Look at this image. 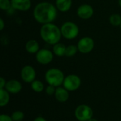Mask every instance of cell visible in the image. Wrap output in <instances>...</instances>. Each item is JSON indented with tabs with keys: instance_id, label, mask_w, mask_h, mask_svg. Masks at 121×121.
<instances>
[{
	"instance_id": "29",
	"label": "cell",
	"mask_w": 121,
	"mask_h": 121,
	"mask_svg": "<svg viewBox=\"0 0 121 121\" xmlns=\"http://www.w3.org/2000/svg\"><path fill=\"white\" fill-rule=\"evenodd\" d=\"M118 4H119V6L121 7V0H118Z\"/></svg>"
},
{
	"instance_id": "14",
	"label": "cell",
	"mask_w": 121,
	"mask_h": 121,
	"mask_svg": "<svg viewBox=\"0 0 121 121\" xmlns=\"http://www.w3.org/2000/svg\"><path fill=\"white\" fill-rule=\"evenodd\" d=\"M56 6L62 12L67 11L72 6V0H56Z\"/></svg>"
},
{
	"instance_id": "17",
	"label": "cell",
	"mask_w": 121,
	"mask_h": 121,
	"mask_svg": "<svg viewBox=\"0 0 121 121\" xmlns=\"http://www.w3.org/2000/svg\"><path fill=\"white\" fill-rule=\"evenodd\" d=\"M66 48L67 47H65V45L62 43H57L53 46V52L57 56L62 57L63 55H65Z\"/></svg>"
},
{
	"instance_id": "28",
	"label": "cell",
	"mask_w": 121,
	"mask_h": 121,
	"mask_svg": "<svg viewBox=\"0 0 121 121\" xmlns=\"http://www.w3.org/2000/svg\"><path fill=\"white\" fill-rule=\"evenodd\" d=\"M88 121H97L96 119H95V118H91L90 120H89Z\"/></svg>"
},
{
	"instance_id": "5",
	"label": "cell",
	"mask_w": 121,
	"mask_h": 121,
	"mask_svg": "<svg viewBox=\"0 0 121 121\" xmlns=\"http://www.w3.org/2000/svg\"><path fill=\"white\" fill-rule=\"evenodd\" d=\"M76 118L79 121H88L93 117V111L87 105L82 104L77 107L74 111Z\"/></svg>"
},
{
	"instance_id": "16",
	"label": "cell",
	"mask_w": 121,
	"mask_h": 121,
	"mask_svg": "<svg viewBox=\"0 0 121 121\" xmlns=\"http://www.w3.org/2000/svg\"><path fill=\"white\" fill-rule=\"evenodd\" d=\"M9 93L5 89H0V106H6L9 102Z\"/></svg>"
},
{
	"instance_id": "1",
	"label": "cell",
	"mask_w": 121,
	"mask_h": 121,
	"mask_svg": "<svg viewBox=\"0 0 121 121\" xmlns=\"http://www.w3.org/2000/svg\"><path fill=\"white\" fill-rule=\"evenodd\" d=\"M57 9L55 6L48 2L38 4L33 11L35 19L40 23L45 24L52 22L57 17Z\"/></svg>"
},
{
	"instance_id": "2",
	"label": "cell",
	"mask_w": 121,
	"mask_h": 121,
	"mask_svg": "<svg viewBox=\"0 0 121 121\" xmlns=\"http://www.w3.org/2000/svg\"><path fill=\"white\" fill-rule=\"evenodd\" d=\"M40 35L42 39L50 45L58 43L61 39V30L55 24L51 23L43 24L40 29Z\"/></svg>"
},
{
	"instance_id": "26",
	"label": "cell",
	"mask_w": 121,
	"mask_h": 121,
	"mask_svg": "<svg viewBox=\"0 0 121 121\" xmlns=\"http://www.w3.org/2000/svg\"><path fill=\"white\" fill-rule=\"evenodd\" d=\"M33 121H47V120L42 116H38V117L35 118Z\"/></svg>"
},
{
	"instance_id": "25",
	"label": "cell",
	"mask_w": 121,
	"mask_h": 121,
	"mask_svg": "<svg viewBox=\"0 0 121 121\" xmlns=\"http://www.w3.org/2000/svg\"><path fill=\"white\" fill-rule=\"evenodd\" d=\"M6 80L3 77H1L0 78V89H4L5 86H6Z\"/></svg>"
},
{
	"instance_id": "3",
	"label": "cell",
	"mask_w": 121,
	"mask_h": 121,
	"mask_svg": "<svg viewBox=\"0 0 121 121\" xmlns=\"http://www.w3.org/2000/svg\"><path fill=\"white\" fill-rule=\"evenodd\" d=\"M65 78L63 72L57 68L50 69L45 73V80L48 84L55 87L60 86L63 84Z\"/></svg>"
},
{
	"instance_id": "18",
	"label": "cell",
	"mask_w": 121,
	"mask_h": 121,
	"mask_svg": "<svg viewBox=\"0 0 121 121\" xmlns=\"http://www.w3.org/2000/svg\"><path fill=\"white\" fill-rule=\"evenodd\" d=\"M31 88L35 92L40 93V92H42L44 90L45 87H44V84H43V82L41 81L34 80L31 83Z\"/></svg>"
},
{
	"instance_id": "6",
	"label": "cell",
	"mask_w": 121,
	"mask_h": 121,
	"mask_svg": "<svg viewBox=\"0 0 121 121\" xmlns=\"http://www.w3.org/2000/svg\"><path fill=\"white\" fill-rule=\"evenodd\" d=\"M81 79L75 74H69L65 78L63 82V87L69 91L77 90L81 86Z\"/></svg>"
},
{
	"instance_id": "30",
	"label": "cell",
	"mask_w": 121,
	"mask_h": 121,
	"mask_svg": "<svg viewBox=\"0 0 121 121\" xmlns=\"http://www.w3.org/2000/svg\"></svg>"
},
{
	"instance_id": "7",
	"label": "cell",
	"mask_w": 121,
	"mask_h": 121,
	"mask_svg": "<svg viewBox=\"0 0 121 121\" xmlns=\"http://www.w3.org/2000/svg\"><path fill=\"white\" fill-rule=\"evenodd\" d=\"M94 47V42L92 38L89 37L82 38L77 44L78 50L84 54H86L92 51Z\"/></svg>"
},
{
	"instance_id": "21",
	"label": "cell",
	"mask_w": 121,
	"mask_h": 121,
	"mask_svg": "<svg viewBox=\"0 0 121 121\" xmlns=\"http://www.w3.org/2000/svg\"><path fill=\"white\" fill-rule=\"evenodd\" d=\"M11 118L13 121H21L24 118V113L22 111H16L12 113Z\"/></svg>"
},
{
	"instance_id": "24",
	"label": "cell",
	"mask_w": 121,
	"mask_h": 121,
	"mask_svg": "<svg viewBox=\"0 0 121 121\" xmlns=\"http://www.w3.org/2000/svg\"><path fill=\"white\" fill-rule=\"evenodd\" d=\"M0 121H13L11 116L6 114H1L0 116Z\"/></svg>"
},
{
	"instance_id": "13",
	"label": "cell",
	"mask_w": 121,
	"mask_h": 121,
	"mask_svg": "<svg viewBox=\"0 0 121 121\" xmlns=\"http://www.w3.org/2000/svg\"><path fill=\"white\" fill-rule=\"evenodd\" d=\"M55 97L59 102H66L69 99V91L67 90L65 87L58 86L56 88V91L55 93Z\"/></svg>"
},
{
	"instance_id": "9",
	"label": "cell",
	"mask_w": 121,
	"mask_h": 121,
	"mask_svg": "<svg viewBox=\"0 0 121 121\" xmlns=\"http://www.w3.org/2000/svg\"><path fill=\"white\" fill-rule=\"evenodd\" d=\"M35 71L34 68L30 65H26L23 67L21 72V77L23 82L26 83H32L35 80Z\"/></svg>"
},
{
	"instance_id": "12",
	"label": "cell",
	"mask_w": 121,
	"mask_h": 121,
	"mask_svg": "<svg viewBox=\"0 0 121 121\" xmlns=\"http://www.w3.org/2000/svg\"><path fill=\"white\" fill-rule=\"evenodd\" d=\"M11 6L19 11H27L31 6L30 0H11Z\"/></svg>"
},
{
	"instance_id": "11",
	"label": "cell",
	"mask_w": 121,
	"mask_h": 121,
	"mask_svg": "<svg viewBox=\"0 0 121 121\" xmlns=\"http://www.w3.org/2000/svg\"><path fill=\"white\" fill-rule=\"evenodd\" d=\"M4 89L9 93L18 94L21 91L22 85L18 81L15 80V79H11L6 82V86Z\"/></svg>"
},
{
	"instance_id": "15",
	"label": "cell",
	"mask_w": 121,
	"mask_h": 121,
	"mask_svg": "<svg viewBox=\"0 0 121 121\" xmlns=\"http://www.w3.org/2000/svg\"><path fill=\"white\" fill-rule=\"evenodd\" d=\"M26 50L29 53H37L39 51V45L35 40H30L26 44Z\"/></svg>"
},
{
	"instance_id": "19",
	"label": "cell",
	"mask_w": 121,
	"mask_h": 121,
	"mask_svg": "<svg viewBox=\"0 0 121 121\" xmlns=\"http://www.w3.org/2000/svg\"><path fill=\"white\" fill-rule=\"evenodd\" d=\"M111 24L115 26H121V16L119 14H112L109 18Z\"/></svg>"
},
{
	"instance_id": "8",
	"label": "cell",
	"mask_w": 121,
	"mask_h": 121,
	"mask_svg": "<svg viewBox=\"0 0 121 121\" xmlns=\"http://www.w3.org/2000/svg\"><path fill=\"white\" fill-rule=\"evenodd\" d=\"M53 59L52 52L47 49H41L36 53V60L38 62L42 65H47L52 62Z\"/></svg>"
},
{
	"instance_id": "10",
	"label": "cell",
	"mask_w": 121,
	"mask_h": 121,
	"mask_svg": "<svg viewBox=\"0 0 121 121\" xmlns=\"http://www.w3.org/2000/svg\"><path fill=\"white\" fill-rule=\"evenodd\" d=\"M94 13L93 8L89 4L81 5L77 9V15L79 18L82 19L90 18Z\"/></svg>"
},
{
	"instance_id": "20",
	"label": "cell",
	"mask_w": 121,
	"mask_h": 121,
	"mask_svg": "<svg viewBox=\"0 0 121 121\" xmlns=\"http://www.w3.org/2000/svg\"><path fill=\"white\" fill-rule=\"evenodd\" d=\"M78 51V48L75 45H69L68 47L66 48V50H65V56L67 57H72L74 56L77 52Z\"/></svg>"
},
{
	"instance_id": "22",
	"label": "cell",
	"mask_w": 121,
	"mask_h": 121,
	"mask_svg": "<svg viewBox=\"0 0 121 121\" xmlns=\"http://www.w3.org/2000/svg\"><path fill=\"white\" fill-rule=\"evenodd\" d=\"M11 1L9 0H0V8L2 10H9L11 7Z\"/></svg>"
},
{
	"instance_id": "27",
	"label": "cell",
	"mask_w": 121,
	"mask_h": 121,
	"mask_svg": "<svg viewBox=\"0 0 121 121\" xmlns=\"http://www.w3.org/2000/svg\"><path fill=\"white\" fill-rule=\"evenodd\" d=\"M4 28V22L2 18H0V30H2Z\"/></svg>"
},
{
	"instance_id": "23",
	"label": "cell",
	"mask_w": 121,
	"mask_h": 121,
	"mask_svg": "<svg viewBox=\"0 0 121 121\" xmlns=\"http://www.w3.org/2000/svg\"><path fill=\"white\" fill-rule=\"evenodd\" d=\"M56 88L55 86H52V85H48L46 89H45V92L49 96H52V95H55V91H56Z\"/></svg>"
},
{
	"instance_id": "4",
	"label": "cell",
	"mask_w": 121,
	"mask_h": 121,
	"mask_svg": "<svg viewBox=\"0 0 121 121\" xmlns=\"http://www.w3.org/2000/svg\"><path fill=\"white\" fill-rule=\"evenodd\" d=\"M62 35L67 39H74L79 34V28L78 26L70 21L65 22L60 28Z\"/></svg>"
}]
</instances>
